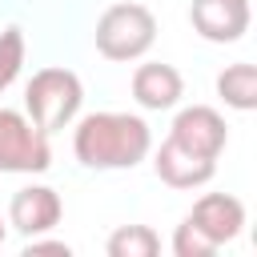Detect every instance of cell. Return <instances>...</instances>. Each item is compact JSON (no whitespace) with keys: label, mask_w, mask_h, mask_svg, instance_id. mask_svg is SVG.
I'll list each match as a JSON object with an SVG mask.
<instances>
[{"label":"cell","mask_w":257,"mask_h":257,"mask_svg":"<svg viewBox=\"0 0 257 257\" xmlns=\"http://www.w3.org/2000/svg\"><path fill=\"white\" fill-rule=\"evenodd\" d=\"M153 133L133 112H92L72 133V153L84 169H133L149 157Z\"/></svg>","instance_id":"obj_1"},{"label":"cell","mask_w":257,"mask_h":257,"mask_svg":"<svg viewBox=\"0 0 257 257\" xmlns=\"http://www.w3.org/2000/svg\"><path fill=\"white\" fill-rule=\"evenodd\" d=\"M80 100H84L80 76L68 68H40V72H32V80L24 88L28 120L40 133H60L64 124H72L80 112Z\"/></svg>","instance_id":"obj_2"},{"label":"cell","mask_w":257,"mask_h":257,"mask_svg":"<svg viewBox=\"0 0 257 257\" xmlns=\"http://www.w3.org/2000/svg\"><path fill=\"white\" fill-rule=\"evenodd\" d=\"M157 20L145 4H112L96 20V52L108 60H137L153 48Z\"/></svg>","instance_id":"obj_3"},{"label":"cell","mask_w":257,"mask_h":257,"mask_svg":"<svg viewBox=\"0 0 257 257\" xmlns=\"http://www.w3.org/2000/svg\"><path fill=\"white\" fill-rule=\"evenodd\" d=\"M48 165V133H40L24 112L0 108V173H44Z\"/></svg>","instance_id":"obj_4"},{"label":"cell","mask_w":257,"mask_h":257,"mask_svg":"<svg viewBox=\"0 0 257 257\" xmlns=\"http://www.w3.org/2000/svg\"><path fill=\"white\" fill-rule=\"evenodd\" d=\"M169 141H177L181 149H189V153H197V157L217 161L221 149H225V141H229V128H225V116H221L217 108H209V104H189V108L177 112Z\"/></svg>","instance_id":"obj_5"},{"label":"cell","mask_w":257,"mask_h":257,"mask_svg":"<svg viewBox=\"0 0 257 257\" xmlns=\"http://www.w3.org/2000/svg\"><path fill=\"white\" fill-rule=\"evenodd\" d=\"M193 28L213 44H233L249 28V0H193Z\"/></svg>","instance_id":"obj_6"},{"label":"cell","mask_w":257,"mask_h":257,"mask_svg":"<svg viewBox=\"0 0 257 257\" xmlns=\"http://www.w3.org/2000/svg\"><path fill=\"white\" fill-rule=\"evenodd\" d=\"M60 213H64V205H60L56 189H48V185H28V189H20V193L12 197V205H8V221H12V229L24 233V237L48 233V229L60 221Z\"/></svg>","instance_id":"obj_7"},{"label":"cell","mask_w":257,"mask_h":257,"mask_svg":"<svg viewBox=\"0 0 257 257\" xmlns=\"http://www.w3.org/2000/svg\"><path fill=\"white\" fill-rule=\"evenodd\" d=\"M185 221L197 225V229L221 249L225 241H233V237L241 233V225H245V205H241L237 197H229V193H209V197H201V201L193 205V213H189Z\"/></svg>","instance_id":"obj_8"},{"label":"cell","mask_w":257,"mask_h":257,"mask_svg":"<svg viewBox=\"0 0 257 257\" xmlns=\"http://www.w3.org/2000/svg\"><path fill=\"white\" fill-rule=\"evenodd\" d=\"M153 169H157V177H161L165 185H173V189H197V185L213 181V173H217V161H209V157H197V153L181 149L177 141H165V145L157 149V161H153Z\"/></svg>","instance_id":"obj_9"},{"label":"cell","mask_w":257,"mask_h":257,"mask_svg":"<svg viewBox=\"0 0 257 257\" xmlns=\"http://www.w3.org/2000/svg\"><path fill=\"white\" fill-rule=\"evenodd\" d=\"M133 96H137L141 108L161 112V108H173L185 96V80H181V72L173 64H161V60L157 64H141L133 72Z\"/></svg>","instance_id":"obj_10"},{"label":"cell","mask_w":257,"mask_h":257,"mask_svg":"<svg viewBox=\"0 0 257 257\" xmlns=\"http://www.w3.org/2000/svg\"><path fill=\"white\" fill-rule=\"evenodd\" d=\"M217 96L229 104V108H237V112H249V108H257V68L253 64H229L221 76H217Z\"/></svg>","instance_id":"obj_11"},{"label":"cell","mask_w":257,"mask_h":257,"mask_svg":"<svg viewBox=\"0 0 257 257\" xmlns=\"http://www.w3.org/2000/svg\"><path fill=\"white\" fill-rule=\"evenodd\" d=\"M108 257H157L161 253V237L149 225H120L108 237Z\"/></svg>","instance_id":"obj_12"},{"label":"cell","mask_w":257,"mask_h":257,"mask_svg":"<svg viewBox=\"0 0 257 257\" xmlns=\"http://www.w3.org/2000/svg\"><path fill=\"white\" fill-rule=\"evenodd\" d=\"M20 64H24V32L16 24H8L0 32V92L20 76Z\"/></svg>","instance_id":"obj_13"},{"label":"cell","mask_w":257,"mask_h":257,"mask_svg":"<svg viewBox=\"0 0 257 257\" xmlns=\"http://www.w3.org/2000/svg\"><path fill=\"white\" fill-rule=\"evenodd\" d=\"M173 253H177V257H213V253H217V245H213L197 225L181 221V225H177V233H173Z\"/></svg>","instance_id":"obj_14"},{"label":"cell","mask_w":257,"mask_h":257,"mask_svg":"<svg viewBox=\"0 0 257 257\" xmlns=\"http://www.w3.org/2000/svg\"><path fill=\"white\" fill-rule=\"evenodd\" d=\"M24 253H28V257H32V253H60V257H68V245H64V241H36V237H32Z\"/></svg>","instance_id":"obj_15"},{"label":"cell","mask_w":257,"mask_h":257,"mask_svg":"<svg viewBox=\"0 0 257 257\" xmlns=\"http://www.w3.org/2000/svg\"><path fill=\"white\" fill-rule=\"evenodd\" d=\"M0 245H4V221H0Z\"/></svg>","instance_id":"obj_16"}]
</instances>
